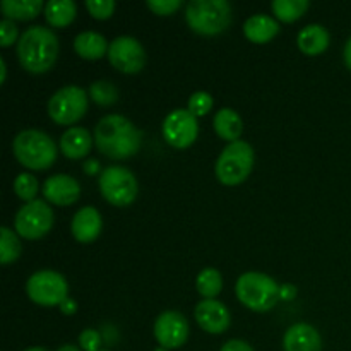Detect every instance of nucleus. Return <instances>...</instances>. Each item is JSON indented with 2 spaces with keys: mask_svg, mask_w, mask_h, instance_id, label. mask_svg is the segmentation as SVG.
I'll list each match as a JSON object with an SVG mask.
<instances>
[{
  "mask_svg": "<svg viewBox=\"0 0 351 351\" xmlns=\"http://www.w3.org/2000/svg\"><path fill=\"white\" fill-rule=\"evenodd\" d=\"M95 143L101 154L112 160H127L141 147V132L122 115H106L95 129Z\"/></svg>",
  "mask_w": 351,
  "mask_h": 351,
  "instance_id": "f257e3e1",
  "label": "nucleus"
},
{
  "mask_svg": "<svg viewBox=\"0 0 351 351\" xmlns=\"http://www.w3.org/2000/svg\"><path fill=\"white\" fill-rule=\"evenodd\" d=\"M17 57L27 72L43 74L57 62L58 38L50 27H27L17 41Z\"/></svg>",
  "mask_w": 351,
  "mask_h": 351,
  "instance_id": "f03ea898",
  "label": "nucleus"
},
{
  "mask_svg": "<svg viewBox=\"0 0 351 351\" xmlns=\"http://www.w3.org/2000/svg\"><path fill=\"white\" fill-rule=\"evenodd\" d=\"M14 156L29 170H48L57 160V146L48 134L36 129L23 130L12 143Z\"/></svg>",
  "mask_w": 351,
  "mask_h": 351,
  "instance_id": "7ed1b4c3",
  "label": "nucleus"
},
{
  "mask_svg": "<svg viewBox=\"0 0 351 351\" xmlns=\"http://www.w3.org/2000/svg\"><path fill=\"white\" fill-rule=\"evenodd\" d=\"M185 19L195 33L216 36L228 29L232 23V5L226 0H192L185 9Z\"/></svg>",
  "mask_w": 351,
  "mask_h": 351,
  "instance_id": "20e7f679",
  "label": "nucleus"
},
{
  "mask_svg": "<svg viewBox=\"0 0 351 351\" xmlns=\"http://www.w3.org/2000/svg\"><path fill=\"white\" fill-rule=\"evenodd\" d=\"M280 285L267 274L250 271L239 278L235 291L247 308L254 312H267L280 300Z\"/></svg>",
  "mask_w": 351,
  "mask_h": 351,
  "instance_id": "39448f33",
  "label": "nucleus"
},
{
  "mask_svg": "<svg viewBox=\"0 0 351 351\" xmlns=\"http://www.w3.org/2000/svg\"><path fill=\"white\" fill-rule=\"evenodd\" d=\"M254 167V149L245 141L230 143L216 161V178L223 185H239L250 175Z\"/></svg>",
  "mask_w": 351,
  "mask_h": 351,
  "instance_id": "423d86ee",
  "label": "nucleus"
},
{
  "mask_svg": "<svg viewBox=\"0 0 351 351\" xmlns=\"http://www.w3.org/2000/svg\"><path fill=\"white\" fill-rule=\"evenodd\" d=\"M99 191L110 204L123 208L136 201L139 185L130 170L123 167H108L99 175Z\"/></svg>",
  "mask_w": 351,
  "mask_h": 351,
  "instance_id": "0eeeda50",
  "label": "nucleus"
},
{
  "mask_svg": "<svg viewBox=\"0 0 351 351\" xmlns=\"http://www.w3.org/2000/svg\"><path fill=\"white\" fill-rule=\"evenodd\" d=\"M26 293L36 305L55 307L69 298V283L57 271H38L27 280Z\"/></svg>",
  "mask_w": 351,
  "mask_h": 351,
  "instance_id": "6e6552de",
  "label": "nucleus"
},
{
  "mask_svg": "<svg viewBox=\"0 0 351 351\" xmlns=\"http://www.w3.org/2000/svg\"><path fill=\"white\" fill-rule=\"evenodd\" d=\"M88 112V95L79 86H65L58 89L48 101V115L58 125L79 122Z\"/></svg>",
  "mask_w": 351,
  "mask_h": 351,
  "instance_id": "1a4fd4ad",
  "label": "nucleus"
},
{
  "mask_svg": "<svg viewBox=\"0 0 351 351\" xmlns=\"http://www.w3.org/2000/svg\"><path fill=\"white\" fill-rule=\"evenodd\" d=\"M53 221L55 216L50 206L45 201H38L36 199V201L26 202L17 211L14 226H16L17 235H21L23 239L38 240L43 239L50 232Z\"/></svg>",
  "mask_w": 351,
  "mask_h": 351,
  "instance_id": "9d476101",
  "label": "nucleus"
},
{
  "mask_svg": "<svg viewBox=\"0 0 351 351\" xmlns=\"http://www.w3.org/2000/svg\"><path fill=\"white\" fill-rule=\"evenodd\" d=\"M199 136L197 117L192 115L189 110L178 108L168 113L163 120V137L170 146L177 149H187L195 143Z\"/></svg>",
  "mask_w": 351,
  "mask_h": 351,
  "instance_id": "9b49d317",
  "label": "nucleus"
},
{
  "mask_svg": "<svg viewBox=\"0 0 351 351\" xmlns=\"http://www.w3.org/2000/svg\"><path fill=\"white\" fill-rule=\"evenodd\" d=\"M108 60L117 71L123 74H137L146 65L144 47L132 36H119L110 43Z\"/></svg>",
  "mask_w": 351,
  "mask_h": 351,
  "instance_id": "f8f14e48",
  "label": "nucleus"
},
{
  "mask_svg": "<svg viewBox=\"0 0 351 351\" xmlns=\"http://www.w3.org/2000/svg\"><path fill=\"white\" fill-rule=\"evenodd\" d=\"M154 338L167 350L180 348L189 339V322L180 312L167 311L154 322Z\"/></svg>",
  "mask_w": 351,
  "mask_h": 351,
  "instance_id": "ddd939ff",
  "label": "nucleus"
},
{
  "mask_svg": "<svg viewBox=\"0 0 351 351\" xmlns=\"http://www.w3.org/2000/svg\"><path fill=\"white\" fill-rule=\"evenodd\" d=\"M194 315L201 329H204L206 332H211V335H223L225 331H228L230 324H232L230 311L225 304L218 300L199 302Z\"/></svg>",
  "mask_w": 351,
  "mask_h": 351,
  "instance_id": "4468645a",
  "label": "nucleus"
},
{
  "mask_svg": "<svg viewBox=\"0 0 351 351\" xmlns=\"http://www.w3.org/2000/svg\"><path fill=\"white\" fill-rule=\"evenodd\" d=\"M43 195L55 206H71L81 195V185L69 175H51L45 180Z\"/></svg>",
  "mask_w": 351,
  "mask_h": 351,
  "instance_id": "2eb2a0df",
  "label": "nucleus"
},
{
  "mask_svg": "<svg viewBox=\"0 0 351 351\" xmlns=\"http://www.w3.org/2000/svg\"><path fill=\"white\" fill-rule=\"evenodd\" d=\"M103 228L101 215L96 208L86 206L79 209L71 223V232L74 239L81 243H91L99 237Z\"/></svg>",
  "mask_w": 351,
  "mask_h": 351,
  "instance_id": "dca6fc26",
  "label": "nucleus"
},
{
  "mask_svg": "<svg viewBox=\"0 0 351 351\" xmlns=\"http://www.w3.org/2000/svg\"><path fill=\"white\" fill-rule=\"evenodd\" d=\"M283 348L285 351H321V335L311 324L298 322L285 332Z\"/></svg>",
  "mask_w": 351,
  "mask_h": 351,
  "instance_id": "f3484780",
  "label": "nucleus"
},
{
  "mask_svg": "<svg viewBox=\"0 0 351 351\" xmlns=\"http://www.w3.org/2000/svg\"><path fill=\"white\" fill-rule=\"evenodd\" d=\"M95 136L82 127H71L60 137V151L69 160H81L91 151Z\"/></svg>",
  "mask_w": 351,
  "mask_h": 351,
  "instance_id": "a211bd4d",
  "label": "nucleus"
},
{
  "mask_svg": "<svg viewBox=\"0 0 351 351\" xmlns=\"http://www.w3.org/2000/svg\"><path fill=\"white\" fill-rule=\"evenodd\" d=\"M278 33H280L278 21L274 17L266 16V14H256V16L249 17L243 24V34L247 36V40L257 45L267 43Z\"/></svg>",
  "mask_w": 351,
  "mask_h": 351,
  "instance_id": "6ab92c4d",
  "label": "nucleus"
},
{
  "mask_svg": "<svg viewBox=\"0 0 351 351\" xmlns=\"http://www.w3.org/2000/svg\"><path fill=\"white\" fill-rule=\"evenodd\" d=\"M329 31L321 24H308L304 29L298 33L297 45L302 50V53L308 55V57H315L328 50L329 47Z\"/></svg>",
  "mask_w": 351,
  "mask_h": 351,
  "instance_id": "aec40b11",
  "label": "nucleus"
},
{
  "mask_svg": "<svg viewBox=\"0 0 351 351\" xmlns=\"http://www.w3.org/2000/svg\"><path fill=\"white\" fill-rule=\"evenodd\" d=\"M74 50L79 57L86 58V60H98V58L108 55L110 45L103 34L95 33V31H84L75 36Z\"/></svg>",
  "mask_w": 351,
  "mask_h": 351,
  "instance_id": "412c9836",
  "label": "nucleus"
},
{
  "mask_svg": "<svg viewBox=\"0 0 351 351\" xmlns=\"http://www.w3.org/2000/svg\"><path fill=\"white\" fill-rule=\"evenodd\" d=\"M213 125H215L216 134H218L221 139L230 141V143H237L240 141L239 137L243 132V122L240 119L239 113L232 108H221L215 115L213 120Z\"/></svg>",
  "mask_w": 351,
  "mask_h": 351,
  "instance_id": "4be33fe9",
  "label": "nucleus"
},
{
  "mask_svg": "<svg viewBox=\"0 0 351 351\" xmlns=\"http://www.w3.org/2000/svg\"><path fill=\"white\" fill-rule=\"evenodd\" d=\"M0 7L5 19L31 21L43 9V2L41 0H3Z\"/></svg>",
  "mask_w": 351,
  "mask_h": 351,
  "instance_id": "5701e85b",
  "label": "nucleus"
},
{
  "mask_svg": "<svg viewBox=\"0 0 351 351\" xmlns=\"http://www.w3.org/2000/svg\"><path fill=\"white\" fill-rule=\"evenodd\" d=\"M77 5L72 0H50L45 5V17L53 27H65L75 19Z\"/></svg>",
  "mask_w": 351,
  "mask_h": 351,
  "instance_id": "b1692460",
  "label": "nucleus"
},
{
  "mask_svg": "<svg viewBox=\"0 0 351 351\" xmlns=\"http://www.w3.org/2000/svg\"><path fill=\"white\" fill-rule=\"evenodd\" d=\"M195 287H197L199 293L204 297V300H215L223 290L221 274L215 267H206V269L199 273Z\"/></svg>",
  "mask_w": 351,
  "mask_h": 351,
  "instance_id": "393cba45",
  "label": "nucleus"
},
{
  "mask_svg": "<svg viewBox=\"0 0 351 351\" xmlns=\"http://www.w3.org/2000/svg\"><path fill=\"white\" fill-rule=\"evenodd\" d=\"M308 5H311L308 0H274L271 9L274 16L283 23H295L307 12Z\"/></svg>",
  "mask_w": 351,
  "mask_h": 351,
  "instance_id": "a878e982",
  "label": "nucleus"
},
{
  "mask_svg": "<svg viewBox=\"0 0 351 351\" xmlns=\"http://www.w3.org/2000/svg\"><path fill=\"white\" fill-rule=\"evenodd\" d=\"M21 250H23V245L16 233L3 226L0 230V264L7 266V264L16 263L21 256Z\"/></svg>",
  "mask_w": 351,
  "mask_h": 351,
  "instance_id": "bb28decb",
  "label": "nucleus"
},
{
  "mask_svg": "<svg viewBox=\"0 0 351 351\" xmlns=\"http://www.w3.org/2000/svg\"><path fill=\"white\" fill-rule=\"evenodd\" d=\"M89 96L99 106H110L119 99V89L110 81H96L89 88Z\"/></svg>",
  "mask_w": 351,
  "mask_h": 351,
  "instance_id": "cd10ccee",
  "label": "nucleus"
},
{
  "mask_svg": "<svg viewBox=\"0 0 351 351\" xmlns=\"http://www.w3.org/2000/svg\"><path fill=\"white\" fill-rule=\"evenodd\" d=\"M14 191H16L17 197H21L23 201L31 202L36 201V194L40 191V184H38L36 177L31 173H21L17 175V178L14 180Z\"/></svg>",
  "mask_w": 351,
  "mask_h": 351,
  "instance_id": "c85d7f7f",
  "label": "nucleus"
},
{
  "mask_svg": "<svg viewBox=\"0 0 351 351\" xmlns=\"http://www.w3.org/2000/svg\"><path fill=\"white\" fill-rule=\"evenodd\" d=\"M213 96L206 91H197L189 98V106L187 110L194 117H202L206 113H209V110L213 108Z\"/></svg>",
  "mask_w": 351,
  "mask_h": 351,
  "instance_id": "c756f323",
  "label": "nucleus"
},
{
  "mask_svg": "<svg viewBox=\"0 0 351 351\" xmlns=\"http://www.w3.org/2000/svg\"><path fill=\"white\" fill-rule=\"evenodd\" d=\"M86 7L96 19H108L115 10V2L113 0H88Z\"/></svg>",
  "mask_w": 351,
  "mask_h": 351,
  "instance_id": "7c9ffc66",
  "label": "nucleus"
},
{
  "mask_svg": "<svg viewBox=\"0 0 351 351\" xmlns=\"http://www.w3.org/2000/svg\"><path fill=\"white\" fill-rule=\"evenodd\" d=\"M146 5L156 16H171L182 7V0H147Z\"/></svg>",
  "mask_w": 351,
  "mask_h": 351,
  "instance_id": "2f4dec72",
  "label": "nucleus"
},
{
  "mask_svg": "<svg viewBox=\"0 0 351 351\" xmlns=\"http://www.w3.org/2000/svg\"><path fill=\"white\" fill-rule=\"evenodd\" d=\"M79 345L84 351H99L101 346V336L96 329H86L79 335Z\"/></svg>",
  "mask_w": 351,
  "mask_h": 351,
  "instance_id": "473e14b6",
  "label": "nucleus"
},
{
  "mask_svg": "<svg viewBox=\"0 0 351 351\" xmlns=\"http://www.w3.org/2000/svg\"><path fill=\"white\" fill-rule=\"evenodd\" d=\"M17 40V27L14 21L3 19L0 23V47H10Z\"/></svg>",
  "mask_w": 351,
  "mask_h": 351,
  "instance_id": "72a5a7b5",
  "label": "nucleus"
},
{
  "mask_svg": "<svg viewBox=\"0 0 351 351\" xmlns=\"http://www.w3.org/2000/svg\"><path fill=\"white\" fill-rule=\"evenodd\" d=\"M219 351H254V350L249 343L242 341V339H232V341H226Z\"/></svg>",
  "mask_w": 351,
  "mask_h": 351,
  "instance_id": "f704fd0d",
  "label": "nucleus"
},
{
  "mask_svg": "<svg viewBox=\"0 0 351 351\" xmlns=\"http://www.w3.org/2000/svg\"><path fill=\"white\" fill-rule=\"evenodd\" d=\"M58 307H60L62 314L65 315H74L75 312H77V304H75V300H72V298H65Z\"/></svg>",
  "mask_w": 351,
  "mask_h": 351,
  "instance_id": "c9c22d12",
  "label": "nucleus"
},
{
  "mask_svg": "<svg viewBox=\"0 0 351 351\" xmlns=\"http://www.w3.org/2000/svg\"><path fill=\"white\" fill-rule=\"evenodd\" d=\"M297 295V288L293 285H283L280 288V300H293Z\"/></svg>",
  "mask_w": 351,
  "mask_h": 351,
  "instance_id": "e433bc0d",
  "label": "nucleus"
},
{
  "mask_svg": "<svg viewBox=\"0 0 351 351\" xmlns=\"http://www.w3.org/2000/svg\"><path fill=\"white\" fill-rule=\"evenodd\" d=\"M82 171L89 177L96 175L99 171V161L98 160H88L84 165H82Z\"/></svg>",
  "mask_w": 351,
  "mask_h": 351,
  "instance_id": "4c0bfd02",
  "label": "nucleus"
},
{
  "mask_svg": "<svg viewBox=\"0 0 351 351\" xmlns=\"http://www.w3.org/2000/svg\"><path fill=\"white\" fill-rule=\"evenodd\" d=\"M343 57H345V64H346V67H348L350 71H351V36H350V40L346 41V45H345V51H343Z\"/></svg>",
  "mask_w": 351,
  "mask_h": 351,
  "instance_id": "58836bf2",
  "label": "nucleus"
},
{
  "mask_svg": "<svg viewBox=\"0 0 351 351\" xmlns=\"http://www.w3.org/2000/svg\"><path fill=\"white\" fill-rule=\"evenodd\" d=\"M0 72H2V79L0 81H5V74H7V69H5V62H3V58H0Z\"/></svg>",
  "mask_w": 351,
  "mask_h": 351,
  "instance_id": "ea45409f",
  "label": "nucleus"
},
{
  "mask_svg": "<svg viewBox=\"0 0 351 351\" xmlns=\"http://www.w3.org/2000/svg\"><path fill=\"white\" fill-rule=\"evenodd\" d=\"M57 351H81V350L74 345H64V346H60Z\"/></svg>",
  "mask_w": 351,
  "mask_h": 351,
  "instance_id": "a19ab883",
  "label": "nucleus"
},
{
  "mask_svg": "<svg viewBox=\"0 0 351 351\" xmlns=\"http://www.w3.org/2000/svg\"><path fill=\"white\" fill-rule=\"evenodd\" d=\"M26 351H47L45 348H40V346H34V348H27Z\"/></svg>",
  "mask_w": 351,
  "mask_h": 351,
  "instance_id": "79ce46f5",
  "label": "nucleus"
},
{
  "mask_svg": "<svg viewBox=\"0 0 351 351\" xmlns=\"http://www.w3.org/2000/svg\"><path fill=\"white\" fill-rule=\"evenodd\" d=\"M154 351H168L167 348H163V346H160V348H156Z\"/></svg>",
  "mask_w": 351,
  "mask_h": 351,
  "instance_id": "37998d69",
  "label": "nucleus"
},
{
  "mask_svg": "<svg viewBox=\"0 0 351 351\" xmlns=\"http://www.w3.org/2000/svg\"><path fill=\"white\" fill-rule=\"evenodd\" d=\"M99 351H105V350H99Z\"/></svg>",
  "mask_w": 351,
  "mask_h": 351,
  "instance_id": "c03bdc74",
  "label": "nucleus"
}]
</instances>
